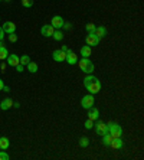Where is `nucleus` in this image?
Segmentation results:
<instances>
[{
  "mask_svg": "<svg viewBox=\"0 0 144 160\" xmlns=\"http://www.w3.org/2000/svg\"><path fill=\"white\" fill-rule=\"evenodd\" d=\"M2 46H5V42H3V40H0V48H2Z\"/></svg>",
  "mask_w": 144,
  "mask_h": 160,
  "instance_id": "4c0bfd02",
  "label": "nucleus"
},
{
  "mask_svg": "<svg viewBox=\"0 0 144 160\" xmlns=\"http://www.w3.org/2000/svg\"><path fill=\"white\" fill-rule=\"evenodd\" d=\"M111 140H113V136H111L109 133H105L104 136H102V143H104L105 146H109Z\"/></svg>",
  "mask_w": 144,
  "mask_h": 160,
  "instance_id": "412c9836",
  "label": "nucleus"
},
{
  "mask_svg": "<svg viewBox=\"0 0 144 160\" xmlns=\"http://www.w3.org/2000/svg\"><path fill=\"white\" fill-rule=\"evenodd\" d=\"M62 27H65V29H71L72 26H71L69 23H64V26H62Z\"/></svg>",
  "mask_w": 144,
  "mask_h": 160,
  "instance_id": "2f4dec72",
  "label": "nucleus"
},
{
  "mask_svg": "<svg viewBox=\"0 0 144 160\" xmlns=\"http://www.w3.org/2000/svg\"><path fill=\"white\" fill-rule=\"evenodd\" d=\"M53 32H55V29H53L51 25H43V26H42V29H40V33H42L43 36H46V38L52 36Z\"/></svg>",
  "mask_w": 144,
  "mask_h": 160,
  "instance_id": "ddd939ff",
  "label": "nucleus"
},
{
  "mask_svg": "<svg viewBox=\"0 0 144 160\" xmlns=\"http://www.w3.org/2000/svg\"><path fill=\"white\" fill-rule=\"evenodd\" d=\"M79 146L84 147V149L88 147V146H89V138H88V137H81V138H79Z\"/></svg>",
  "mask_w": 144,
  "mask_h": 160,
  "instance_id": "4be33fe9",
  "label": "nucleus"
},
{
  "mask_svg": "<svg viewBox=\"0 0 144 160\" xmlns=\"http://www.w3.org/2000/svg\"><path fill=\"white\" fill-rule=\"evenodd\" d=\"M64 23H65V20H64L62 16H53L52 20H51V26H52L53 29H61V27L64 26Z\"/></svg>",
  "mask_w": 144,
  "mask_h": 160,
  "instance_id": "0eeeda50",
  "label": "nucleus"
},
{
  "mask_svg": "<svg viewBox=\"0 0 144 160\" xmlns=\"http://www.w3.org/2000/svg\"><path fill=\"white\" fill-rule=\"evenodd\" d=\"M10 146V142L7 137H0V149L2 150H7Z\"/></svg>",
  "mask_w": 144,
  "mask_h": 160,
  "instance_id": "a211bd4d",
  "label": "nucleus"
},
{
  "mask_svg": "<svg viewBox=\"0 0 144 160\" xmlns=\"http://www.w3.org/2000/svg\"><path fill=\"white\" fill-rule=\"evenodd\" d=\"M20 56H18L16 53H12V55H9L7 58H6V61H7V64H9V67H16V65H19L20 64Z\"/></svg>",
  "mask_w": 144,
  "mask_h": 160,
  "instance_id": "9d476101",
  "label": "nucleus"
},
{
  "mask_svg": "<svg viewBox=\"0 0 144 160\" xmlns=\"http://www.w3.org/2000/svg\"><path fill=\"white\" fill-rule=\"evenodd\" d=\"M7 56H9V52H7L6 46H2V48H0V61H5Z\"/></svg>",
  "mask_w": 144,
  "mask_h": 160,
  "instance_id": "aec40b11",
  "label": "nucleus"
},
{
  "mask_svg": "<svg viewBox=\"0 0 144 160\" xmlns=\"http://www.w3.org/2000/svg\"><path fill=\"white\" fill-rule=\"evenodd\" d=\"M20 64H22V65H27V64L31 62V58H29V56H27V55H23V56H20Z\"/></svg>",
  "mask_w": 144,
  "mask_h": 160,
  "instance_id": "393cba45",
  "label": "nucleus"
},
{
  "mask_svg": "<svg viewBox=\"0 0 144 160\" xmlns=\"http://www.w3.org/2000/svg\"><path fill=\"white\" fill-rule=\"evenodd\" d=\"M3 31H5V33L6 35H10V33H14V31H16V25H14L13 22H9V20H7V22L5 23V25H3Z\"/></svg>",
  "mask_w": 144,
  "mask_h": 160,
  "instance_id": "f8f14e48",
  "label": "nucleus"
},
{
  "mask_svg": "<svg viewBox=\"0 0 144 160\" xmlns=\"http://www.w3.org/2000/svg\"><path fill=\"white\" fill-rule=\"evenodd\" d=\"M3 87H5V82H3V81L0 80V89H3Z\"/></svg>",
  "mask_w": 144,
  "mask_h": 160,
  "instance_id": "c9c22d12",
  "label": "nucleus"
},
{
  "mask_svg": "<svg viewBox=\"0 0 144 160\" xmlns=\"http://www.w3.org/2000/svg\"><path fill=\"white\" fill-rule=\"evenodd\" d=\"M65 61H66L68 64H69V65H75V64L78 62V58H76V53L72 52L71 49H68V51H66V58H65Z\"/></svg>",
  "mask_w": 144,
  "mask_h": 160,
  "instance_id": "1a4fd4ad",
  "label": "nucleus"
},
{
  "mask_svg": "<svg viewBox=\"0 0 144 160\" xmlns=\"http://www.w3.org/2000/svg\"><path fill=\"white\" fill-rule=\"evenodd\" d=\"M0 2H2V0H0Z\"/></svg>",
  "mask_w": 144,
  "mask_h": 160,
  "instance_id": "ea45409f",
  "label": "nucleus"
},
{
  "mask_svg": "<svg viewBox=\"0 0 144 160\" xmlns=\"http://www.w3.org/2000/svg\"><path fill=\"white\" fill-rule=\"evenodd\" d=\"M12 105H13V101H12L10 98H5L3 101L0 102V108H2V110H9Z\"/></svg>",
  "mask_w": 144,
  "mask_h": 160,
  "instance_id": "dca6fc26",
  "label": "nucleus"
},
{
  "mask_svg": "<svg viewBox=\"0 0 144 160\" xmlns=\"http://www.w3.org/2000/svg\"><path fill=\"white\" fill-rule=\"evenodd\" d=\"M109 146L113 147V149H115V150H120V149L124 147V143H122L121 137H118V138H113L111 143H109Z\"/></svg>",
  "mask_w": 144,
  "mask_h": 160,
  "instance_id": "4468645a",
  "label": "nucleus"
},
{
  "mask_svg": "<svg viewBox=\"0 0 144 160\" xmlns=\"http://www.w3.org/2000/svg\"><path fill=\"white\" fill-rule=\"evenodd\" d=\"M9 40H10V42H16V40H18V36L14 35V33H10V35H9Z\"/></svg>",
  "mask_w": 144,
  "mask_h": 160,
  "instance_id": "c756f323",
  "label": "nucleus"
},
{
  "mask_svg": "<svg viewBox=\"0 0 144 160\" xmlns=\"http://www.w3.org/2000/svg\"><path fill=\"white\" fill-rule=\"evenodd\" d=\"M52 38L55 40H62L64 39V33H62L61 31H55L53 32V35H52Z\"/></svg>",
  "mask_w": 144,
  "mask_h": 160,
  "instance_id": "5701e85b",
  "label": "nucleus"
},
{
  "mask_svg": "<svg viewBox=\"0 0 144 160\" xmlns=\"http://www.w3.org/2000/svg\"><path fill=\"white\" fill-rule=\"evenodd\" d=\"M91 53H92V49L91 46H82L81 48V55H82V58H89L91 56Z\"/></svg>",
  "mask_w": 144,
  "mask_h": 160,
  "instance_id": "f3484780",
  "label": "nucleus"
},
{
  "mask_svg": "<svg viewBox=\"0 0 144 160\" xmlns=\"http://www.w3.org/2000/svg\"><path fill=\"white\" fill-rule=\"evenodd\" d=\"M22 5L25 7H32L33 6V0H22Z\"/></svg>",
  "mask_w": 144,
  "mask_h": 160,
  "instance_id": "a878e982",
  "label": "nucleus"
},
{
  "mask_svg": "<svg viewBox=\"0 0 144 160\" xmlns=\"http://www.w3.org/2000/svg\"><path fill=\"white\" fill-rule=\"evenodd\" d=\"M84 125H85V129H87V130H91L92 127H94V121L87 120V121H85V124H84Z\"/></svg>",
  "mask_w": 144,
  "mask_h": 160,
  "instance_id": "cd10ccee",
  "label": "nucleus"
},
{
  "mask_svg": "<svg viewBox=\"0 0 144 160\" xmlns=\"http://www.w3.org/2000/svg\"><path fill=\"white\" fill-rule=\"evenodd\" d=\"M94 127H95V133L98 134V136H104L105 133H108V127H107V124L102 123V121H98Z\"/></svg>",
  "mask_w": 144,
  "mask_h": 160,
  "instance_id": "423d86ee",
  "label": "nucleus"
},
{
  "mask_svg": "<svg viewBox=\"0 0 144 160\" xmlns=\"http://www.w3.org/2000/svg\"><path fill=\"white\" fill-rule=\"evenodd\" d=\"M94 33H95L100 39H102V38H105L107 36V29H105L104 26H97L95 31H94Z\"/></svg>",
  "mask_w": 144,
  "mask_h": 160,
  "instance_id": "2eb2a0df",
  "label": "nucleus"
},
{
  "mask_svg": "<svg viewBox=\"0 0 144 160\" xmlns=\"http://www.w3.org/2000/svg\"><path fill=\"white\" fill-rule=\"evenodd\" d=\"M79 68H81V71H84L85 74H92L94 72V64L89 61L88 58H82L79 61Z\"/></svg>",
  "mask_w": 144,
  "mask_h": 160,
  "instance_id": "f03ea898",
  "label": "nucleus"
},
{
  "mask_svg": "<svg viewBox=\"0 0 144 160\" xmlns=\"http://www.w3.org/2000/svg\"><path fill=\"white\" fill-rule=\"evenodd\" d=\"M26 67H27V71L31 72V74H35V72H38V64H36V62H32V61H31V62L27 64Z\"/></svg>",
  "mask_w": 144,
  "mask_h": 160,
  "instance_id": "6ab92c4d",
  "label": "nucleus"
},
{
  "mask_svg": "<svg viewBox=\"0 0 144 160\" xmlns=\"http://www.w3.org/2000/svg\"><path fill=\"white\" fill-rule=\"evenodd\" d=\"M52 58L55 59L56 62H64L65 58H66V52H64L62 49H56V51H53Z\"/></svg>",
  "mask_w": 144,
  "mask_h": 160,
  "instance_id": "6e6552de",
  "label": "nucleus"
},
{
  "mask_svg": "<svg viewBox=\"0 0 144 160\" xmlns=\"http://www.w3.org/2000/svg\"><path fill=\"white\" fill-rule=\"evenodd\" d=\"M0 71H6V64H2V67H0Z\"/></svg>",
  "mask_w": 144,
  "mask_h": 160,
  "instance_id": "473e14b6",
  "label": "nucleus"
},
{
  "mask_svg": "<svg viewBox=\"0 0 144 160\" xmlns=\"http://www.w3.org/2000/svg\"><path fill=\"white\" fill-rule=\"evenodd\" d=\"M5 2H10V0H5Z\"/></svg>",
  "mask_w": 144,
  "mask_h": 160,
  "instance_id": "58836bf2",
  "label": "nucleus"
},
{
  "mask_svg": "<svg viewBox=\"0 0 144 160\" xmlns=\"http://www.w3.org/2000/svg\"><path fill=\"white\" fill-rule=\"evenodd\" d=\"M14 68H16V71H18V72H23V71H25V65H22V64L16 65Z\"/></svg>",
  "mask_w": 144,
  "mask_h": 160,
  "instance_id": "c85d7f7f",
  "label": "nucleus"
},
{
  "mask_svg": "<svg viewBox=\"0 0 144 160\" xmlns=\"http://www.w3.org/2000/svg\"><path fill=\"white\" fill-rule=\"evenodd\" d=\"M13 107H16V108H19V107H20V102H13Z\"/></svg>",
  "mask_w": 144,
  "mask_h": 160,
  "instance_id": "e433bc0d",
  "label": "nucleus"
},
{
  "mask_svg": "<svg viewBox=\"0 0 144 160\" xmlns=\"http://www.w3.org/2000/svg\"><path fill=\"white\" fill-rule=\"evenodd\" d=\"M84 87H85L88 92L92 94V95L101 91V82H100V80H98L97 76L91 75V74H88V75L84 78Z\"/></svg>",
  "mask_w": 144,
  "mask_h": 160,
  "instance_id": "f257e3e1",
  "label": "nucleus"
},
{
  "mask_svg": "<svg viewBox=\"0 0 144 160\" xmlns=\"http://www.w3.org/2000/svg\"><path fill=\"white\" fill-rule=\"evenodd\" d=\"M107 127H108V133L113 136V138H118L122 136V129L115 123H108Z\"/></svg>",
  "mask_w": 144,
  "mask_h": 160,
  "instance_id": "7ed1b4c3",
  "label": "nucleus"
},
{
  "mask_svg": "<svg viewBox=\"0 0 144 160\" xmlns=\"http://www.w3.org/2000/svg\"><path fill=\"white\" fill-rule=\"evenodd\" d=\"M98 117H100V110L95 108V107H91L88 110V120L95 121V120H98Z\"/></svg>",
  "mask_w": 144,
  "mask_h": 160,
  "instance_id": "9b49d317",
  "label": "nucleus"
},
{
  "mask_svg": "<svg viewBox=\"0 0 144 160\" xmlns=\"http://www.w3.org/2000/svg\"><path fill=\"white\" fill-rule=\"evenodd\" d=\"M95 25L94 23H87V26H85V31L88 32V33H94V31H95Z\"/></svg>",
  "mask_w": 144,
  "mask_h": 160,
  "instance_id": "b1692460",
  "label": "nucleus"
},
{
  "mask_svg": "<svg viewBox=\"0 0 144 160\" xmlns=\"http://www.w3.org/2000/svg\"><path fill=\"white\" fill-rule=\"evenodd\" d=\"M5 31H3V27H0V40H3V38H5Z\"/></svg>",
  "mask_w": 144,
  "mask_h": 160,
  "instance_id": "7c9ffc66",
  "label": "nucleus"
},
{
  "mask_svg": "<svg viewBox=\"0 0 144 160\" xmlns=\"http://www.w3.org/2000/svg\"><path fill=\"white\" fill-rule=\"evenodd\" d=\"M0 160H9V154L6 153V150L0 151Z\"/></svg>",
  "mask_w": 144,
  "mask_h": 160,
  "instance_id": "bb28decb",
  "label": "nucleus"
},
{
  "mask_svg": "<svg viewBox=\"0 0 144 160\" xmlns=\"http://www.w3.org/2000/svg\"><path fill=\"white\" fill-rule=\"evenodd\" d=\"M3 91H6V92H10V88H9V87H6V85H5V87H3Z\"/></svg>",
  "mask_w": 144,
  "mask_h": 160,
  "instance_id": "72a5a7b5",
  "label": "nucleus"
},
{
  "mask_svg": "<svg viewBox=\"0 0 144 160\" xmlns=\"http://www.w3.org/2000/svg\"><path fill=\"white\" fill-rule=\"evenodd\" d=\"M62 51H64V52H66V51H68V46H66V45H64V46H62Z\"/></svg>",
  "mask_w": 144,
  "mask_h": 160,
  "instance_id": "f704fd0d",
  "label": "nucleus"
},
{
  "mask_svg": "<svg viewBox=\"0 0 144 160\" xmlns=\"http://www.w3.org/2000/svg\"><path fill=\"white\" fill-rule=\"evenodd\" d=\"M94 102H95L94 95H92V94H88V95L82 97V100H81V105H82V108H85V110H89L91 107H94Z\"/></svg>",
  "mask_w": 144,
  "mask_h": 160,
  "instance_id": "20e7f679",
  "label": "nucleus"
},
{
  "mask_svg": "<svg viewBox=\"0 0 144 160\" xmlns=\"http://www.w3.org/2000/svg\"><path fill=\"white\" fill-rule=\"evenodd\" d=\"M85 42H87L88 46H97V45L100 43V38L95 33H88L87 38H85Z\"/></svg>",
  "mask_w": 144,
  "mask_h": 160,
  "instance_id": "39448f33",
  "label": "nucleus"
}]
</instances>
